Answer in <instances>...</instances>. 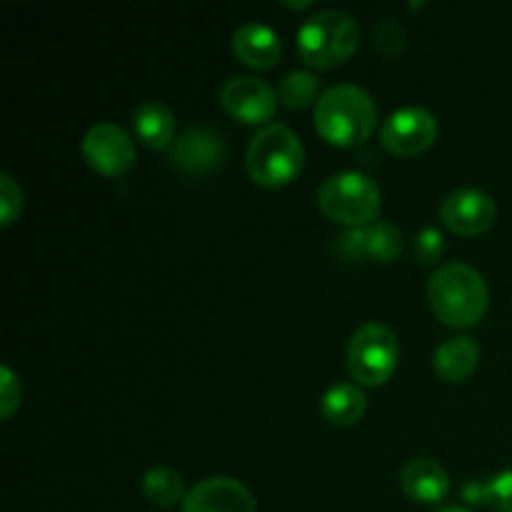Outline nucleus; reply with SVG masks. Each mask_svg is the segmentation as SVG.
<instances>
[{
  "instance_id": "nucleus-1",
  "label": "nucleus",
  "mask_w": 512,
  "mask_h": 512,
  "mask_svg": "<svg viewBox=\"0 0 512 512\" xmlns=\"http://www.w3.org/2000/svg\"><path fill=\"white\" fill-rule=\"evenodd\" d=\"M313 123L320 138L335 148L365 143L378 128V105L360 85L340 83L323 90L315 103Z\"/></svg>"
},
{
  "instance_id": "nucleus-2",
  "label": "nucleus",
  "mask_w": 512,
  "mask_h": 512,
  "mask_svg": "<svg viewBox=\"0 0 512 512\" xmlns=\"http://www.w3.org/2000/svg\"><path fill=\"white\" fill-rule=\"evenodd\" d=\"M428 303L448 328H473L488 313L490 290L473 265L445 263L428 280Z\"/></svg>"
},
{
  "instance_id": "nucleus-3",
  "label": "nucleus",
  "mask_w": 512,
  "mask_h": 512,
  "mask_svg": "<svg viewBox=\"0 0 512 512\" xmlns=\"http://www.w3.org/2000/svg\"><path fill=\"white\" fill-rule=\"evenodd\" d=\"M305 165V148L288 125L270 123L253 135L245 153L250 180L260 188H285L293 183Z\"/></svg>"
},
{
  "instance_id": "nucleus-4",
  "label": "nucleus",
  "mask_w": 512,
  "mask_h": 512,
  "mask_svg": "<svg viewBox=\"0 0 512 512\" xmlns=\"http://www.w3.org/2000/svg\"><path fill=\"white\" fill-rule=\"evenodd\" d=\"M360 48V28L343 10H320L298 30V53L310 68L333 70L348 63Z\"/></svg>"
},
{
  "instance_id": "nucleus-5",
  "label": "nucleus",
  "mask_w": 512,
  "mask_h": 512,
  "mask_svg": "<svg viewBox=\"0 0 512 512\" xmlns=\"http://www.w3.org/2000/svg\"><path fill=\"white\" fill-rule=\"evenodd\" d=\"M318 208L333 223L345 228H368L378 223L383 208L380 185L370 175L345 170L335 173L318 188Z\"/></svg>"
},
{
  "instance_id": "nucleus-6",
  "label": "nucleus",
  "mask_w": 512,
  "mask_h": 512,
  "mask_svg": "<svg viewBox=\"0 0 512 512\" xmlns=\"http://www.w3.org/2000/svg\"><path fill=\"white\" fill-rule=\"evenodd\" d=\"M400 363L398 335L383 323H365L348 343L350 378L360 388H380L395 375Z\"/></svg>"
},
{
  "instance_id": "nucleus-7",
  "label": "nucleus",
  "mask_w": 512,
  "mask_h": 512,
  "mask_svg": "<svg viewBox=\"0 0 512 512\" xmlns=\"http://www.w3.org/2000/svg\"><path fill=\"white\" fill-rule=\"evenodd\" d=\"M80 150L85 163L105 178H123L138 163L133 138L115 123H95L83 135Z\"/></svg>"
},
{
  "instance_id": "nucleus-8",
  "label": "nucleus",
  "mask_w": 512,
  "mask_h": 512,
  "mask_svg": "<svg viewBox=\"0 0 512 512\" xmlns=\"http://www.w3.org/2000/svg\"><path fill=\"white\" fill-rule=\"evenodd\" d=\"M438 130V120L430 110L420 108V105H408L385 118L383 128H380V143L398 158H415L438 140Z\"/></svg>"
},
{
  "instance_id": "nucleus-9",
  "label": "nucleus",
  "mask_w": 512,
  "mask_h": 512,
  "mask_svg": "<svg viewBox=\"0 0 512 512\" xmlns=\"http://www.w3.org/2000/svg\"><path fill=\"white\" fill-rule=\"evenodd\" d=\"M218 100L233 120L245 125H263V128L268 120H273L280 103L273 85L253 78V75H235V78L225 80Z\"/></svg>"
},
{
  "instance_id": "nucleus-10",
  "label": "nucleus",
  "mask_w": 512,
  "mask_h": 512,
  "mask_svg": "<svg viewBox=\"0 0 512 512\" xmlns=\"http://www.w3.org/2000/svg\"><path fill=\"white\" fill-rule=\"evenodd\" d=\"M498 205L485 190L458 188L440 203V220L445 228L463 238H475L493 228Z\"/></svg>"
},
{
  "instance_id": "nucleus-11",
  "label": "nucleus",
  "mask_w": 512,
  "mask_h": 512,
  "mask_svg": "<svg viewBox=\"0 0 512 512\" xmlns=\"http://www.w3.org/2000/svg\"><path fill=\"white\" fill-rule=\"evenodd\" d=\"M225 153L228 148L218 130L210 125H193L183 130L168 150V163L180 173L203 175L218 170L225 163Z\"/></svg>"
},
{
  "instance_id": "nucleus-12",
  "label": "nucleus",
  "mask_w": 512,
  "mask_h": 512,
  "mask_svg": "<svg viewBox=\"0 0 512 512\" xmlns=\"http://www.w3.org/2000/svg\"><path fill=\"white\" fill-rule=\"evenodd\" d=\"M183 512H258V505L240 480L215 475L188 490Z\"/></svg>"
},
{
  "instance_id": "nucleus-13",
  "label": "nucleus",
  "mask_w": 512,
  "mask_h": 512,
  "mask_svg": "<svg viewBox=\"0 0 512 512\" xmlns=\"http://www.w3.org/2000/svg\"><path fill=\"white\" fill-rule=\"evenodd\" d=\"M400 488L413 503L438 505L448 498V470L433 458H415L400 470Z\"/></svg>"
},
{
  "instance_id": "nucleus-14",
  "label": "nucleus",
  "mask_w": 512,
  "mask_h": 512,
  "mask_svg": "<svg viewBox=\"0 0 512 512\" xmlns=\"http://www.w3.org/2000/svg\"><path fill=\"white\" fill-rule=\"evenodd\" d=\"M233 55L255 70H268L283 58V40L270 25L245 23L233 33Z\"/></svg>"
},
{
  "instance_id": "nucleus-15",
  "label": "nucleus",
  "mask_w": 512,
  "mask_h": 512,
  "mask_svg": "<svg viewBox=\"0 0 512 512\" xmlns=\"http://www.w3.org/2000/svg\"><path fill=\"white\" fill-rule=\"evenodd\" d=\"M480 365V345L475 338L468 335H458V338H448L435 348L433 368L440 380L450 385L465 383L473 378V373Z\"/></svg>"
},
{
  "instance_id": "nucleus-16",
  "label": "nucleus",
  "mask_w": 512,
  "mask_h": 512,
  "mask_svg": "<svg viewBox=\"0 0 512 512\" xmlns=\"http://www.w3.org/2000/svg\"><path fill=\"white\" fill-rule=\"evenodd\" d=\"M133 130L140 143L150 150H170L178 140L173 110L160 100H148L133 113Z\"/></svg>"
},
{
  "instance_id": "nucleus-17",
  "label": "nucleus",
  "mask_w": 512,
  "mask_h": 512,
  "mask_svg": "<svg viewBox=\"0 0 512 512\" xmlns=\"http://www.w3.org/2000/svg\"><path fill=\"white\" fill-rule=\"evenodd\" d=\"M368 410V398H365L363 388L355 383H338L323 395L320 400V413L330 425H340V428H350V425L360 423Z\"/></svg>"
},
{
  "instance_id": "nucleus-18",
  "label": "nucleus",
  "mask_w": 512,
  "mask_h": 512,
  "mask_svg": "<svg viewBox=\"0 0 512 512\" xmlns=\"http://www.w3.org/2000/svg\"><path fill=\"white\" fill-rule=\"evenodd\" d=\"M463 500L475 508H490L495 512H512V470L495 475L490 480H473L463 488Z\"/></svg>"
},
{
  "instance_id": "nucleus-19",
  "label": "nucleus",
  "mask_w": 512,
  "mask_h": 512,
  "mask_svg": "<svg viewBox=\"0 0 512 512\" xmlns=\"http://www.w3.org/2000/svg\"><path fill=\"white\" fill-rule=\"evenodd\" d=\"M140 488H143L145 498L153 505H160V508H173V505L185 503V498H188L183 475L170 468H150L143 475Z\"/></svg>"
},
{
  "instance_id": "nucleus-20",
  "label": "nucleus",
  "mask_w": 512,
  "mask_h": 512,
  "mask_svg": "<svg viewBox=\"0 0 512 512\" xmlns=\"http://www.w3.org/2000/svg\"><path fill=\"white\" fill-rule=\"evenodd\" d=\"M400 253H403V233L398 225L378 220L365 228V258L380 265H390L400 258Z\"/></svg>"
},
{
  "instance_id": "nucleus-21",
  "label": "nucleus",
  "mask_w": 512,
  "mask_h": 512,
  "mask_svg": "<svg viewBox=\"0 0 512 512\" xmlns=\"http://www.w3.org/2000/svg\"><path fill=\"white\" fill-rule=\"evenodd\" d=\"M320 78L310 70H293L283 78L278 90V100L288 110H305L320 100Z\"/></svg>"
},
{
  "instance_id": "nucleus-22",
  "label": "nucleus",
  "mask_w": 512,
  "mask_h": 512,
  "mask_svg": "<svg viewBox=\"0 0 512 512\" xmlns=\"http://www.w3.org/2000/svg\"><path fill=\"white\" fill-rule=\"evenodd\" d=\"M373 48L385 58H395L405 48V28L393 18L378 20L373 28Z\"/></svg>"
},
{
  "instance_id": "nucleus-23",
  "label": "nucleus",
  "mask_w": 512,
  "mask_h": 512,
  "mask_svg": "<svg viewBox=\"0 0 512 512\" xmlns=\"http://www.w3.org/2000/svg\"><path fill=\"white\" fill-rule=\"evenodd\" d=\"M445 255V238L438 228H425L413 240V258L418 265H438Z\"/></svg>"
},
{
  "instance_id": "nucleus-24",
  "label": "nucleus",
  "mask_w": 512,
  "mask_h": 512,
  "mask_svg": "<svg viewBox=\"0 0 512 512\" xmlns=\"http://www.w3.org/2000/svg\"><path fill=\"white\" fill-rule=\"evenodd\" d=\"M25 195L23 188L15 183V178L10 173H0V210H3V228H10L15 220L23 215Z\"/></svg>"
},
{
  "instance_id": "nucleus-25",
  "label": "nucleus",
  "mask_w": 512,
  "mask_h": 512,
  "mask_svg": "<svg viewBox=\"0 0 512 512\" xmlns=\"http://www.w3.org/2000/svg\"><path fill=\"white\" fill-rule=\"evenodd\" d=\"M23 403V385H20V378L3 365L0 368V418L10 420L15 410Z\"/></svg>"
},
{
  "instance_id": "nucleus-26",
  "label": "nucleus",
  "mask_w": 512,
  "mask_h": 512,
  "mask_svg": "<svg viewBox=\"0 0 512 512\" xmlns=\"http://www.w3.org/2000/svg\"><path fill=\"white\" fill-rule=\"evenodd\" d=\"M333 253L345 263H363L365 258V228H350L340 233L333 243Z\"/></svg>"
},
{
  "instance_id": "nucleus-27",
  "label": "nucleus",
  "mask_w": 512,
  "mask_h": 512,
  "mask_svg": "<svg viewBox=\"0 0 512 512\" xmlns=\"http://www.w3.org/2000/svg\"><path fill=\"white\" fill-rule=\"evenodd\" d=\"M285 8H293V10H305V8H310V5H313V0H305V3H283Z\"/></svg>"
},
{
  "instance_id": "nucleus-28",
  "label": "nucleus",
  "mask_w": 512,
  "mask_h": 512,
  "mask_svg": "<svg viewBox=\"0 0 512 512\" xmlns=\"http://www.w3.org/2000/svg\"><path fill=\"white\" fill-rule=\"evenodd\" d=\"M438 512H473V510L458 508V505H450V508H443V510H438Z\"/></svg>"
}]
</instances>
